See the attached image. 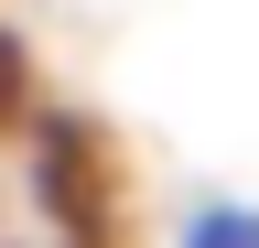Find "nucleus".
<instances>
[{
    "label": "nucleus",
    "mask_w": 259,
    "mask_h": 248,
    "mask_svg": "<svg viewBox=\"0 0 259 248\" xmlns=\"http://www.w3.org/2000/svg\"><path fill=\"white\" fill-rule=\"evenodd\" d=\"M76 227H65V205H54V183L32 151H11V130H0V248H65Z\"/></svg>",
    "instance_id": "nucleus-1"
},
{
    "label": "nucleus",
    "mask_w": 259,
    "mask_h": 248,
    "mask_svg": "<svg viewBox=\"0 0 259 248\" xmlns=\"http://www.w3.org/2000/svg\"><path fill=\"white\" fill-rule=\"evenodd\" d=\"M173 248H259V205H227V194H216V205H194Z\"/></svg>",
    "instance_id": "nucleus-2"
}]
</instances>
